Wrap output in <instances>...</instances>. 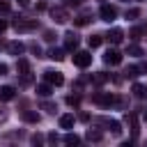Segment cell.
Here are the masks:
<instances>
[{"label": "cell", "instance_id": "cell-1", "mask_svg": "<svg viewBox=\"0 0 147 147\" xmlns=\"http://www.w3.org/2000/svg\"><path fill=\"white\" fill-rule=\"evenodd\" d=\"M14 30L16 32H32V30H37L39 28V21L37 18H25V16H18V18H14Z\"/></svg>", "mask_w": 147, "mask_h": 147}, {"label": "cell", "instance_id": "cell-2", "mask_svg": "<svg viewBox=\"0 0 147 147\" xmlns=\"http://www.w3.org/2000/svg\"><path fill=\"white\" fill-rule=\"evenodd\" d=\"M74 64L80 67V69L90 67V64H92V53H90V51H76V53H74Z\"/></svg>", "mask_w": 147, "mask_h": 147}, {"label": "cell", "instance_id": "cell-3", "mask_svg": "<svg viewBox=\"0 0 147 147\" xmlns=\"http://www.w3.org/2000/svg\"><path fill=\"white\" fill-rule=\"evenodd\" d=\"M99 16H101V21H106V23H113L115 18H117V9L113 7V5H101V9H99Z\"/></svg>", "mask_w": 147, "mask_h": 147}, {"label": "cell", "instance_id": "cell-4", "mask_svg": "<svg viewBox=\"0 0 147 147\" xmlns=\"http://www.w3.org/2000/svg\"><path fill=\"white\" fill-rule=\"evenodd\" d=\"M92 101L99 103V106H110V103H115L117 99H115L110 92H94V94H92Z\"/></svg>", "mask_w": 147, "mask_h": 147}, {"label": "cell", "instance_id": "cell-5", "mask_svg": "<svg viewBox=\"0 0 147 147\" xmlns=\"http://www.w3.org/2000/svg\"><path fill=\"white\" fill-rule=\"evenodd\" d=\"M103 62L115 67V64H119V62H122V53H119L117 48H108V51L103 53Z\"/></svg>", "mask_w": 147, "mask_h": 147}, {"label": "cell", "instance_id": "cell-6", "mask_svg": "<svg viewBox=\"0 0 147 147\" xmlns=\"http://www.w3.org/2000/svg\"><path fill=\"white\" fill-rule=\"evenodd\" d=\"M44 80H46V83H51V85H62V83H64V76H62L60 71L46 69V71H44Z\"/></svg>", "mask_w": 147, "mask_h": 147}, {"label": "cell", "instance_id": "cell-7", "mask_svg": "<svg viewBox=\"0 0 147 147\" xmlns=\"http://www.w3.org/2000/svg\"><path fill=\"white\" fill-rule=\"evenodd\" d=\"M51 16H53L55 23H67V21H69V14H67L64 7H53V9H51Z\"/></svg>", "mask_w": 147, "mask_h": 147}, {"label": "cell", "instance_id": "cell-8", "mask_svg": "<svg viewBox=\"0 0 147 147\" xmlns=\"http://www.w3.org/2000/svg\"><path fill=\"white\" fill-rule=\"evenodd\" d=\"M7 53L18 57V55L25 53V44H23V41H9V44H7Z\"/></svg>", "mask_w": 147, "mask_h": 147}, {"label": "cell", "instance_id": "cell-9", "mask_svg": "<svg viewBox=\"0 0 147 147\" xmlns=\"http://www.w3.org/2000/svg\"><path fill=\"white\" fill-rule=\"evenodd\" d=\"M76 48H78V34L67 32L64 34V51H76Z\"/></svg>", "mask_w": 147, "mask_h": 147}, {"label": "cell", "instance_id": "cell-10", "mask_svg": "<svg viewBox=\"0 0 147 147\" xmlns=\"http://www.w3.org/2000/svg\"><path fill=\"white\" fill-rule=\"evenodd\" d=\"M129 37H131L133 41L147 37V25H136V28H131V30H129Z\"/></svg>", "mask_w": 147, "mask_h": 147}, {"label": "cell", "instance_id": "cell-11", "mask_svg": "<svg viewBox=\"0 0 147 147\" xmlns=\"http://www.w3.org/2000/svg\"><path fill=\"white\" fill-rule=\"evenodd\" d=\"M14 96H16V90L11 85H2L0 87V101H11Z\"/></svg>", "mask_w": 147, "mask_h": 147}, {"label": "cell", "instance_id": "cell-12", "mask_svg": "<svg viewBox=\"0 0 147 147\" xmlns=\"http://www.w3.org/2000/svg\"><path fill=\"white\" fill-rule=\"evenodd\" d=\"M101 124H103L106 129H110L115 136H119V133H122V124H119L117 119H101Z\"/></svg>", "mask_w": 147, "mask_h": 147}, {"label": "cell", "instance_id": "cell-13", "mask_svg": "<svg viewBox=\"0 0 147 147\" xmlns=\"http://www.w3.org/2000/svg\"><path fill=\"white\" fill-rule=\"evenodd\" d=\"M74 124H76V117L71 113H67V115L60 117V129H74Z\"/></svg>", "mask_w": 147, "mask_h": 147}, {"label": "cell", "instance_id": "cell-14", "mask_svg": "<svg viewBox=\"0 0 147 147\" xmlns=\"http://www.w3.org/2000/svg\"><path fill=\"white\" fill-rule=\"evenodd\" d=\"M106 37H108V39H110V41H113V44H119V41H122V39H124V32H122V30H119V28H113V30H110V32H108V34H106Z\"/></svg>", "mask_w": 147, "mask_h": 147}, {"label": "cell", "instance_id": "cell-15", "mask_svg": "<svg viewBox=\"0 0 147 147\" xmlns=\"http://www.w3.org/2000/svg\"><path fill=\"white\" fill-rule=\"evenodd\" d=\"M37 94L39 96H51L53 94V85L51 83H39L37 85Z\"/></svg>", "mask_w": 147, "mask_h": 147}, {"label": "cell", "instance_id": "cell-16", "mask_svg": "<svg viewBox=\"0 0 147 147\" xmlns=\"http://www.w3.org/2000/svg\"><path fill=\"white\" fill-rule=\"evenodd\" d=\"M64 53H67L64 48H51L46 57H51V60H55V62H60V60H64Z\"/></svg>", "mask_w": 147, "mask_h": 147}, {"label": "cell", "instance_id": "cell-17", "mask_svg": "<svg viewBox=\"0 0 147 147\" xmlns=\"http://www.w3.org/2000/svg\"><path fill=\"white\" fill-rule=\"evenodd\" d=\"M23 119L30 122V124H37L39 122V113L37 110H23Z\"/></svg>", "mask_w": 147, "mask_h": 147}, {"label": "cell", "instance_id": "cell-18", "mask_svg": "<svg viewBox=\"0 0 147 147\" xmlns=\"http://www.w3.org/2000/svg\"><path fill=\"white\" fill-rule=\"evenodd\" d=\"M85 138H87L90 142H99V140L103 138V133H101V131H96V129H87V133H85Z\"/></svg>", "mask_w": 147, "mask_h": 147}, {"label": "cell", "instance_id": "cell-19", "mask_svg": "<svg viewBox=\"0 0 147 147\" xmlns=\"http://www.w3.org/2000/svg\"><path fill=\"white\" fill-rule=\"evenodd\" d=\"M101 41H103V34H92V37H87V46H90V48L101 46Z\"/></svg>", "mask_w": 147, "mask_h": 147}, {"label": "cell", "instance_id": "cell-20", "mask_svg": "<svg viewBox=\"0 0 147 147\" xmlns=\"http://www.w3.org/2000/svg\"><path fill=\"white\" fill-rule=\"evenodd\" d=\"M126 53H129V55H133V57H140V55H145V53H142V48H140L138 44H129Z\"/></svg>", "mask_w": 147, "mask_h": 147}, {"label": "cell", "instance_id": "cell-21", "mask_svg": "<svg viewBox=\"0 0 147 147\" xmlns=\"http://www.w3.org/2000/svg\"><path fill=\"white\" fill-rule=\"evenodd\" d=\"M133 94H136L138 99H145V96H147V90H145V85L136 83V85H133Z\"/></svg>", "mask_w": 147, "mask_h": 147}, {"label": "cell", "instance_id": "cell-22", "mask_svg": "<svg viewBox=\"0 0 147 147\" xmlns=\"http://www.w3.org/2000/svg\"><path fill=\"white\" fill-rule=\"evenodd\" d=\"M124 76H126V78H138V76H140V67H129V69L124 71Z\"/></svg>", "mask_w": 147, "mask_h": 147}, {"label": "cell", "instance_id": "cell-23", "mask_svg": "<svg viewBox=\"0 0 147 147\" xmlns=\"http://www.w3.org/2000/svg\"><path fill=\"white\" fill-rule=\"evenodd\" d=\"M39 108H41V110H46V113H51V115L57 110V106H55V103H51V101H41V106H39Z\"/></svg>", "mask_w": 147, "mask_h": 147}, {"label": "cell", "instance_id": "cell-24", "mask_svg": "<svg viewBox=\"0 0 147 147\" xmlns=\"http://www.w3.org/2000/svg\"><path fill=\"white\" fill-rule=\"evenodd\" d=\"M92 80H94V83H96V85H103V83H106V80H108V76H106V74H103V71H99V74H94V76H92Z\"/></svg>", "mask_w": 147, "mask_h": 147}, {"label": "cell", "instance_id": "cell-25", "mask_svg": "<svg viewBox=\"0 0 147 147\" xmlns=\"http://www.w3.org/2000/svg\"><path fill=\"white\" fill-rule=\"evenodd\" d=\"M64 142H67V145H78L80 138H78L76 133H67V136H64Z\"/></svg>", "mask_w": 147, "mask_h": 147}, {"label": "cell", "instance_id": "cell-26", "mask_svg": "<svg viewBox=\"0 0 147 147\" xmlns=\"http://www.w3.org/2000/svg\"><path fill=\"white\" fill-rule=\"evenodd\" d=\"M138 16H140V9H138V7H133V9L126 11V18H129V21H136Z\"/></svg>", "mask_w": 147, "mask_h": 147}, {"label": "cell", "instance_id": "cell-27", "mask_svg": "<svg viewBox=\"0 0 147 147\" xmlns=\"http://www.w3.org/2000/svg\"><path fill=\"white\" fill-rule=\"evenodd\" d=\"M16 69H18L21 74H25V71L30 69V64H28V60H23V57H21V60H18V64H16Z\"/></svg>", "mask_w": 147, "mask_h": 147}, {"label": "cell", "instance_id": "cell-28", "mask_svg": "<svg viewBox=\"0 0 147 147\" xmlns=\"http://www.w3.org/2000/svg\"><path fill=\"white\" fill-rule=\"evenodd\" d=\"M74 23H76V25H87V23H90V16H87V14H83V16L74 18Z\"/></svg>", "mask_w": 147, "mask_h": 147}, {"label": "cell", "instance_id": "cell-29", "mask_svg": "<svg viewBox=\"0 0 147 147\" xmlns=\"http://www.w3.org/2000/svg\"><path fill=\"white\" fill-rule=\"evenodd\" d=\"M0 11H2V14H9V11H11V5H9L7 0H0Z\"/></svg>", "mask_w": 147, "mask_h": 147}, {"label": "cell", "instance_id": "cell-30", "mask_svg": "<svg viewBox=\"0 0 147 147\" xmlns=\"http://www.w3.org/2000/svg\"><path fill=\"white\" fill-rule=\"evenodd\" d=\"M30 83H32V76H30V71H25L21 78V85H30Z\"/></svg>", "mask_w": 147, "mask_h": 147}, {"label": "cell", "instance_id": "cell-31", "mask_svg": "<svg viewBox=\"0 0 147 147\" xmlns=\"http://www.w3.org/2000/svg\"><path fill=\"white\" fill-rule=\"evenodd\" d=\"M55 37H57V34H55L53 30H46V32H44V39H46V41H53Z\"/></svg>", "mask_w": 147, "mask_h": 147}, {"label": "cell", "instance_id": "cell-32", "mask_svg": "<svg viewBox=\"0 0 147 147\" xmlns=\"http://www.w3.org/2000/svg\"><path fill=\"white\" fill-rule=\"evenodd\" d=\"M67 103L69 106H78L80 103V96H67Z\"/></svg>", "mask_w": 147, "mask_h": 147}, {"label": "cell", "instance_id": "cell-33", "mask_svg": "<svg viewBox=\"0 0 147 147\" xmlns=\"http://www.w3.org/2000/svg\"><path fill=\"white\" fill-rule=\"evenodd\" d=\"M131 131H133V136H138V122H136V115H131Z\"/></svg>", "mask_w": 147, "mask_h": 147}, {"label": "cell", "instance_id": "cell-34", "mask_svg": "<svg viewBox=\"0 0 147 147\" xmlns=\"http://www.w3.org/2000/svg\"><path fill=\"white\" fill-rule=\"evenodd\" d=\"M30 140H32L34 145H41V142H44V136H39V133H34V136H32Z\"/></svg>", "mask_w": 147, "mask_h": 147}, {"label": "cell", "instance_id": "cell-35", "mask_svg": "<svg viewBox=\"0 0 147 147\" xmlns=\"http://www.w3.org/2000/svg\"><path fill=\"white\" fill-rule=\"evenodd\" d=\"M64 5L67 7H78V5H83V0H64Z\"/></svg>", "mask_w": 147, "mask_h": 147}, {"label": "cell", "instance_id": "cell-36", "mask_svg": "<svg viewBox=\"0 0 147 147\" xmlns=\"http://www.w3.org/2000/svg\"><path fill=\"white\" fill-rule=\"evenodd\" d=\"M30 51H32V53H34V55H41V48H39V46H37V44H30Z\"/></svg>", "mask_w": 147, "mask_h": 147}, {"label": "cell", "instance_id": "cell-37", "mask_svg": "<svg viewBox=\"0 0 147 147\" xmlns=\"http://www.w3.org/2000/svg\"><path fill=\"white\" fill-rule=\"evenodd\" d=\"M7 71H9V67H7V64H2V62H0V76H5V74H7Z\"/></svg>", "mask_w": 147, "mask_h": 147}, {"label": "cell", "instance_id": "cell-38", "mask_svg": "<svg viewBox=\"0 0 147 147\" xmlns=\"http://www.w3.org/2000/svg\"><path fill=\"white\" fill-rule=\"evenodd\" d=\"M5 30H7V21H2V18H0V34H2Z\"/></svg>", "mask_w": 147, "mask_h": 147}, {"label": "cell", "instance_id": "cell-39", "mask_svg": "<svg viewBox=\"0 0 147 147\" xmlns=\"http://www.w3.org/2000/svg\"><path fill=\"white\" fill-rule=\"evenodd\" d=\"M140 71H145V74H147V62H142V64H140Z\"/></svg>", "mask_w": 147, "mask_h": 147}, {"label": "cell", "instance_id": "cell-40", "mask_svg": "<svg viewBox=\"0 0 147 147\" xmlns=\"http://www.w3.org/2000/svg\"><path fill=\"white\" fill-rule=\"evenodd\" d=\"M18 2H23V5H28V0H18Z\"/></svg>", "mask_w": 147, "mask_h": 147}, {"label": "cell", "instance_id": "cell-41", "mask_svg": "<svg viewBox=\"0 0 147 147\" xmlns=\"http://www.w3.org/2000/svg\"><path fill=\"white\" fill-rule=\"evenodd\" d=\"M145 122H147V110H145Z\"/></svg>", "mask_w": 147, "mask_h": 147}]
</instances>
